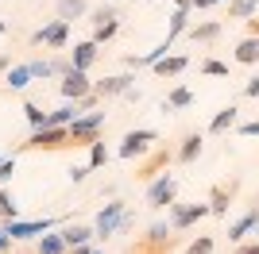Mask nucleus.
I'll list each match as a JSON object with an SVG mask.
<instances>
[{
  "instance_id": "obj_28",
  "label": "nucleus",
  "mask_w": 259,
  "mask_h": 254,
  "mask_svg": "<svg viewBox=\"0 0 259 254\" xmlns=\"http://www.w3.org/2000/svg\"><path fill=\"white\" fill-rule=\"evenodd\" d=\"M35 254H66V243H62V235L58 231H47L43 239H39V246H35Z\"/></svg>"
},
{
  "instance_id": "obj_4",
  "label": "nucleus",
  "mask_w": 259,
  "mask_h": 254,
  "mask_svg": "<svg viewBox=\"0 0 259 254\" xmlns=\"http://www.w3.org/2000/svg\"><path fill=\"white\" fill-rule=\"evenodd\" d=\"M205 216H213L209 212V201L205 204H170V227L174 231H186V227H194L197 220H205Z\"/></svg>"
},
{
  "instance_id": "obj_46",
  "label": "nucleus",
  "mask_w": 259,
  "mask_h": 254,
  "mask_svg": "<svg viewBox=\"0 0 259 254\" xmlns=\"http://www.w3.org/2000/svg\"><path fill=\"white\" fill-rule=\"evenodd\" d=\"M174 8H194V0H174Z\"/></svg>"
},
{
  "instance_id": "obj_7",
  "label": "nucleus",
  "mask_w": 259,
  "mask_h": 254,
  "mask_svg": "<svg viewBox=\"0 0 259 254\" xmlns=\"http://www.w3.org/2000/svg\"><path fill=\"white\" fill-rule=\"evenodd\" d=\"M124 216H128V204H124V201H108L105 208H101L97 223H93V231H97L101 239H108V235H112L120 223H124Z\"/></svg>"
},
{
  "instance_id": "obj_45",
  "label": "nucleus",
  "mask_w": 259,
  "mask_h": 254,
  "mask_svg": "<svg viewBox=\"0 0 259 254\" xmlns=\"http://www.w3.org/2000/svg\"><path fill=\"white\" fill-rule=\"evenodd\" d=\"M248 35H255V39H259V20H248Z\"/></svg>"
},
{
  "instance_id": "obj_17",
  "label": "nucleus",
  "mask_w": 259,
  "mask_h": 254,
  "mask_svg": "<svg viewBox=\"0 0 259 254\" xmlns=\"http://www.w3.org/2000/svg\"><path fill=\"white\" fill-rule=\"evenodd\" d=\"M240 66H255L259 62V39L255 35H244V39L236 42V54H232Z\"/></svg>"
},
{
  "instance_id": "obj_10",
  "label": "nucleus",
  "mask_w": 259,
  "mask_h": 254,
  "mask_svg": "<svg viewBox=\"0 0 259 254\" xmlns=\"http://www.w3.org/2000/svg\"><path fill=\"white\" fill-rule=\"evenodd\" d=\"M136 89V77L132 74H116V77H105V81H93V93L101 96V100H108V96H124Z\"/></svg>"
},
{
  "instance_id": "obj_31",
  "label": "nucleus",
  "mask_w": 259,
  "mask_h": 254,
  "mask_svg": "<svg viewBox=\"0 0 259 254\" xmlns=\"http://www.w3.org/2000/svg\"><path fill=\"white\" fill-rule=\"evenodd\" d=\"M105 162H108V147H105V139H101V143L89 147V169H101Z\"/></svg>"
},
{
  "instance_id": "obj_29",
  "label": "nucleus",
  "mask_w": 259,
  "mask_h": 254,
  "mask_svg": "<svg viewBox=\"0 0 259 254\" xmlns=\"http://www.w3.org/2000/svg\"><path fill=\"white\" fill-rule=\"evenodd\" d=\"M116 31H120V20L101 23V27H93V42H97V46H105L108 39H116Z\"/></svg>"
},
{
  "instance_id": "obj_21",
  "label": "nucleus",
  "mask_w": 259,
  "mask_h": 254,
  "mask_svg": "<svg viewBox=\"0 0 259 254\" xmlns=\"http://www.w3.org/2000/svg\"><path fill=\"white\" fill-rule=\"evenodd\" d=\"M166 162H170V154H166V150L151 154V158H147V162L140 166V177H143V181H155L159 173H166Z\"/></svg>"
},
{
  "instance_id": "obj_3",
  "label": "nucleus",
  "mask_w": 259,
  "mask_h": 254,
  "mask_svg": "<svg viewBox=\"0 0 259 254\" xmlns=\"http://www.w3.org/2000/svg\"><path fill=\"white\" fill-rule=\"evenodd\" d=\"M66 42H70V23H66V20H51V23H43V27L31 35V46H51V50H66Z\"/></svg>"
},
{
  "instance_id": "obj_33",
  "label": "nucleus",
  "mask_w": 259,
  "mask_h": 254,
  "mask_svg": "<svg viewBox=\"0 0 259 254\" xmlns=\"http://www.w3.org/2000/svg\"><path fill=\"white\" fill-rule=\"evenodd\" d=\"M51 74H54V77H66V74H74V62H70L66 54H58V58H51Z\"/></svg>"
},
{
  "instance_id": "obj_47",
  "label": "nucleus",
  "mask_w": 259,
  "mask_h": 254,
  "mask_svg": "<svg viewBox=\"0 0 259 254\" xmlns=\"http://www.w3.org/2000/svg\"><path fill=\"white\" fill-rule=\"evenodd\" d=\"M4 31H8V23H4V20H0V35H4Z\"/></svg>"
},
{
  "instance_id": "obj_2",
  "label": "nucleus",
  "mask_w": 259,
  "mask_h": 254,
  "mask_svg": "<svg viewBox=\"0 0 259 254\" xmlns=\"http://www.w3.org/2000/svg\"><path fill=\"white\" fill-rule=\"evenodd\" d=\"M62 147H74L70 127H43V131H31V139L23 143V150H62Z\"/></svg>"
},
{
  "instance_id": "obj_37",
  "label": "nucleus",
  "mask_w": 259,
  "mask_h": 254,
  "mask_svg": "<svg viewBox=\"0 0 259 254\" xmlns=\"http://www.w3.org/2000/svg\"><path fill=\"white\" fill-rule=\"evenodd\" d=\"M108 20H120V16H116V8H108V4H105V8H97V12H93V23H97V27H101V23H108Z\"/></svg>"
},
{
  "instance_id": "obj_41",
  "label": "nucleus",
  "mask_w": 259,
  "mask_h": 254,
  "mask_svg": "<svg viewBox=\"0 0 259 254\" xmlns=\"http://www.w3.org/2000/svg\"><path fill=\"white\" fill-rule=\"evenodd\" d=\"M232 254H259V239H255V243H240Z\"/></svg>"
},
{
  "instance_id": "obj_43",
  "label": "nucleus",
  "mask_w": 259,
  "mask_h": 254,
  "mask_svg": "<svg viewBox=\"0 0 259 254\" xmlns=\"http://www.w3.org/2000/svg\"><path fill=\"white\" fill-rule=\"evenodd\" d=\"M12 70V54H0V74H8Z\"/></svg>"
},
{
  "instance_id": "obj_39",
  "label": "nucleus",
  "mask_w": 259,
  "mask_h": 254,
  "mask_svg": "<svg viewBox=\"0 0 259 254\" xmlns=\"http://www.w3.org/2000/svg\"><path fill=\"white\" fill-rule=\"evenodd\" d=\"M244 96H259V74L248 77V85H244Z\"/></svg>"
},
{
  "instance_id": "obj_19",
  "label": "nucleus",
  "mask_w": 259,
  "mask_h": 254,
  "mask_svg": "<svg viewBox=\"0 0 259 254\" xmlns=\"http://www.w3.org/2000/svg\"><path fill=\"white\" fill-rule=\"evenodd\" d=\"M232 193H236V185H217L213 193H209V212H213V216H225L228 212V204H232Z\"/></svg>"
},
{
  "instance_id": "obj_5",
  "label": "nucleus",
  "mask_w": 259,
  "mask_h": 254,
  "mask_svg": "<svg viewBox=\"0 0 259 254\" xmlns=\"http://www.w3.org/2000/svg\"><path fill=\"white\" fill-rule=\"evenodd\" d=\"M174 193H178V181L170 173H159V177L147 185V208H170Z\"/></svg>"
},
{
  "instance_id": "obj_34",
  "label": "nucleus",
  "mask_w": 259,
  "mask_h": 254,
  "mask_svg": "<svg viewBox=\"0 0 259 254\" xmlns=\"http://www.w3.org/2000/svg\"><path fill=\"white\" fill-rule=\"evenodd\" d=\"M201 74L205 77H228V66L217 62V58H209V62H201Z\"/></svg>"
},
{
  "instance_id": "obj_40",
  "label": "nucleus",
  "mask_w": 259,
  "mask_h": 254,
  "mask_svg": "<svg viewBox=\"0 0 259 254\" xmlns=\"http://www.w3.org/2000/svg\"><path fill=\"white\" fill-rule=\"evenodd\" d=\"M12 243H16V239L4 235V227H0V254H12Z\"/></svg>"
},
{
  "instance_id": "obj_23",
  "label": "nucleus",
  "mask_w": 259,
  "mask_h": 254,
  "mask_svg": "<svg viewBox=\"0 0 259 254\" xmlns=\"http://www.w3.org/2000/svg\"><path fill=\"white\" fill-rule=\"evenodd\" d=\"M190 12H194V8H174L170 12V31H166V39H178V35H186V31H190Z\"/></svg>"
},
{
  "instance_id": "obj_13",
  "label": "nucleus",
  "mask_w": 259,
  "mask_h": 254,
  "mask_svg": "<svg viewBox=\"0 0 259 254\" xmlns=\"http://www.w3.org/2000/svg\"><path fill=\"white\" fill-rule=\"evenodd\" d=\"M58 235H62L66 250H74V246H85V243H89V239H93L97 231H93V223H66V227H62Z\"/></svg>"
},
{
  "instance_id": "obj_35",
  "label": "nucleus",
  "mask_w": 259,
  "mask_h": 254,
  "mask_svg": "<svg viewBox=\"0 0 259 254\" xmlns=\"http://www.w3.org/2000/svg\"><path fill=\"white\" fill-rule=\"evenodd\" d=\"M27 70H31V77H43V81H47V77H54V74H51V62H43V58H31V62H27Z\"/></svg>"
},
{
  "instance_id": "obj_38",
  "label": "nucleus",
  "mask_w": 259,
  "mask_h": 254,
  "mask_svg": "<svg viewBox=\"0 0 259 254\" xmlns=\"http://www.w3.org/2000/svg\"><path fill=\"white\" fill-rule=\"evenodd\" d=\"M85 177H89V166H74L70 169V181H74V185H81Z\"/></svg>"
},
{
  "instance_id": "obj_26",
  "label": "nucleus",
  "mask_w": 259,
  "mask_h": 254,
  "mask_svg": "<svg viewBox=\"0 0 259 254\" xmlns=\"http://www.w3.org/2000/svg\"><path fill=\"white\" fill-rule=\"evenodd\" d=\"M259 12V0H228V20H251Z\"/></svg>"
},
{
  "instance_id": "obj_32",
  "label": "nucleus",
  "mask_w": 259,
  "mask_h": 254,
  "mask_svg": "<svg viewBox=\"0 0 259 254\" xmlns=\"http://www.w3.org/2000/svg\"><path fill=\"white\" fill-rule=\"evenodd\" d=\"M213 235H197V239H194V243H190V246H186V254H213Z\"/></svg>"
},
{
  "instance_id": "obj_12",
  "label": "nucleus",
  "mask_w": 259,
  "mask_h": 254,
  "mask_svg": "<svg viewBox=\"0 0 259 254\" xmlns=\"http://www.w3.org/2000/svg\"><path fill=\"white\" fill-rule=\"evenodd\" d=\"M221 31H225V23H221V20H205V23H190L186 39H190V42H201V46H209V42L221 39Z\"/></svg>"
},
{
  "instance_id": "obj_16",
  "label": "nucleus",
  "mask_w": 259,
  "mask_h": 254,
  "mask_svg": "<svg viewBox=\"0 0 259 254\" xmlns=\"http://www.w3.org/2000/svg\"><path fill=\"white\" fill-rule=\"evenodd\" d=\"M248 231H259V208H251L248 212V216H240V220L236 223H232V227H228V239H232V243H244V235H248Z\"/></svg>"
},
{
  "instance_id": "obj_22",
  "label": "nucleus",
  "mask_w": 259,
  "mask_h": 254,
  "mask_svg": "<svg viewBox=\"0 0 259 254\" xmlns=\"http://www.w3.org/2000/svg\"><path fill=\"white\" fill-rule=\"evenodd\" d=\"M31 81H35V77H31V70H27V62H23V66H12V70H8V77H4V85H8L12 93L27 89Z\"/></svg>"
},
{
  "instance_id": "obj_24",
  "label": "nucleus",
  "mask_w": 259,
  "mask_h": 254,
  "mask_svg": "<svg viewBox=\"0 0 259 254\" xmlns=\"http://www.w3.org/2000/svg\"><path fill=\"white\" fill-rule=\"evenodd\" d=\"M190 104H194V93H190L186 85H178V89L162 100V112H178V108H190Z\"/></svg>"
},
{
  "instance_id": "obj_25",
  "label": "nucleus",
  "mask_w": 259,
  "mask_h": 254,
  "mask_svg": "<svg viewBox=\"0 0 259 254\" xmlns=\"http://www.w3.org/2000/svg\"><path fill=\"white\" fill-rule=\"evenodd\" d=\"M236 112H240L236 104L221 108V112L213 116V123H209V131H213V135H221V131H228V127H236Z\"/></svg>"
},
{
  "instance_id": "obj_18",
  "label": "nucleus",
  "mask_w": 259,
  "mask_h": 254,
  "mask_svg": "<svg viewBox=\"0 0 259 254\" xmlns=\"http://www.w3.org/2000/svg\"><path fill=\"white\" fill-rule=\"evenodd\" d=\"M186 66H190V58H186V54H166L162 62H155V66H151V70H155L159 77H178Z\"/></svg>"
},
{
  "instance_id": "obj_20",
  "label": "nucleus",
  "mask_w": 259,
  "mask_h": 254,
  "mask_svg": "<svg viewBox=\"0 0 259 254\" xmlns=\"http://www.w3.org/2000/svg\"><path fill=\"white\" fill-rule=\"evenodd\" d=\"M89 12V4L85 0H58V4H54V20H77V16H85Z\"/></svg>"
},
{
  "instance_id": "obj_48",
  "label": "nucleus",
  "mask_w": 259,
  "mask_h": 254,
  "mask_svg": "<svg viewBox=\"0 0 259 254\" xmlns=\"http://www.w3.org/2000/svg\"><path fill=\"white\" fill-rule=\"evenodd\" d=\"M0 162H4V158H0Z\"/></svg>"
},
{
  "instance_id": "obj_42",
  "label": "nucleus",
  "mask_w": 259,
  "mask_h": 254,
  "mask_svg": "<svg viewBox=\"0 0 259 254\" xmlns=\"http://www.w3.org/2000/svg\"><path fill=\"white\" fill-rule=\"evenodd\" d=\"M240 135H259V119H251V123H240Z\"/></svg>"
},
{
  "instance_id": "obj_11",
  "label": "nucleus",
  "mask_w": 259,
  "mask_h": 254,
  "mask_svg": "<svg viewBox=\"0 0 259 254\" xmlns=\"http://www.w3.org/2000/svg\"><path fill=\"white\" fill-rule=\"evenodd\" d=\"M101 58V46L93 39H81L74 42V50H70V62H74V70H81V74H89V66Z\"/></svg>"
},
{
  "instance_id": "obj_6",
  "label": "nucleus",
  "mask_w": 259,
  "mask_h": 254,
  "mask_svg": "<svg viewBox=\"0 0 259 254\" xmlns=\"http://www.w3.org/2000/svg\"><path fill=\"white\" fill-rule=\"evenodd\" d=\"M155 139H159V131H151V127L128 131V135H124V143H120V158H140V154H147Z\"/></svg>"
},
{
  "instance_id": "obj_44",
  "label": "nucleus",
  "mask_w": 259,
  "mask_h": 254,
  "mask_svg": "<svg viewBox=\"0 0 259 254\" xmlns=\"http://www.w3.org/2000/svg\"><path fill=\"white\" fill-rule=\"evenodd\" d=\"M66 254H93V246L85 243V246H74V250H66Z\"/></svg>"
},
{
  "instance_id": "obj_15",
  "label": "nucleus",
  "mask_w": 259,
  "mask_h": 254,
  "mask_svg": "<svg viewBox=\"0 0 259 254\" xmlns=\"http://www.w3.org/2000/svg\"><path fill=\"white\" fill-rule=\"evenodd\" d=\"M147 246H151V250H170L174 246V227L170 223H151V227H147Z\"/></svg>"
},
{
  "instance_id": "obj_14",
  "label": "nucleus",
  "mask_w": 259,
  "mask_h": 254,
  "mask_svg": "<svg viewBox=\"0 0 259 254\" xmlns=\"http://www.w3.org/2000/svg\"><path fill=\"white\" fill-rule=\"evenodd\" d=\"M201 150H205V139L197 135V131H190V135L182 139V147H178V154H174V162H182V166H190V162L201 158Z\"/></svg>"
},
{
  "instance_id": "obj_1",
  "label": "nucleus",
  "mask_w": 259,
  "mask_h": 254,
  "mask_svg": "<svg viewBox=\"0 0 259 254\" xmlns=\"http://www.w3.org/2000/svg\"><path fill=\"white\" fill-rule=\"evenodd\" d=\"M101 131H105V112L77 116L74 123H70V143H74V147H93V143H101Z\"/></svg>"
},
{
  "instance_id": "obj_30",
  "label": "nucleus",
  "mask_w": 259,
  "mask_h": 254,
  "mask_svg": "<svg viewBox=\"0 0 259 254\" xmlns=\"http://www.w3.org/2000/svg\"><path fill=\"white\" fill-rule=\"evenodd\" d=\"M0 220H20V208H16L8 189H0Z\"/></svg>"
},
{
  "instance_id": "obj_9",
  "label": "nucleus",
  "mask_w": 259,
  "mask_h": 254,
  "mask_svg": "<svg viewBox=\"0 0 259 254\" xmlns=\"http://www.w3.org/2000/svg\"><path fill=\"white\" fill-rule=\"evenodd\" d=\"M58 93L70 100V104H77L81 96H89L93 93V81H89V74H81V70H74V74H66L62 77V85H58Z\"/></svg>"
},
{
  "instance_id": "obj_8",
  "label": "nucleus",
  "mask_w": 259,
  "mask_h": 254,
  "mask_svg": "<svg viewBox=\"0 0 259 254\" xmlns=\"http://www.w3.org/2000/svg\"><path fill=\"white\" fill-rule=\"evenodd\" d=\"M54 223L58 220H4V235H12V239H31V235H39V239H43Z\"/></svg>"
},
{
  "instance_id": "obj_36",
  "label": "nucleus",
  "mask_w": 259,
  "mask_h": 254,
  "mask_svg": "<svg viewBox=\"0 0 259 254\" xmlns=\"http://www.w3.org/2000/svg\"><path fill=\"white\" fill-rule=\"evenodd\" d=\"M12 173H16V158H4V162H0V189L12 181Z\"/></svg>"
},
{
  "instance_id": "obj_27",
  "label": "nucleus",
  "mask_w": 259,
  "mask_h": 254,
  "mask_svg": "<svg viewBox=\"0 0 259 254\" xmlns=\"http://www.w3.org/2000/svg\"><path fill=\"white\" fill-rule=\"evenodd\" d=\"M23 116H27L31 131H43V127H51V112H43L39 104H23Z\"/></svg>"
}]
</instances>
